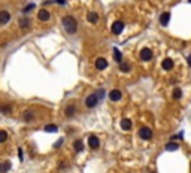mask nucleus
I'll list each match as a JSON object with an SVG mask.
<instances>
[{
  "mask_svg": "<svg viewBox=\"0 0 191 173\" xmlns=\"http://www.w3.org/2000/svg\"><path fill=\"white\" fill-rule=\"evenodd\" d=\"M61 23H63L64 30H66L69 34H75V33H76V30H78V21H76L72 15H66V17H63Z\"/></svg>",
  "mask_w": 191,
  "mask_h": 173,
  "instance_id": "f257e3e1",
  "label": "nucleus"
},
{
  "mask_svg": "<svg viewBox=\"0 0 191 173\" xmlns=\"http://www.w3.org/2000/svg\"><path fill=\"white\" fill-rule=\"evenodd\" d=\"M99 96L95 94V93H93V94H90V96H87V99H85V106L87 108H95L97 106V103H99Z\"/></svg>",
  "mask_w": 191,
  "mask_h": 173,
  "instance_id": "f03ea898",
  "label": "nucleus"
},
{
  "mask_svg": "<svg viewBox=\"0 0 191 173\" xmlns=\"http://www.w3.org/2000/svg\"><path fill=\"white\" fill-rule=\"evenodd\" d=\"M139 137L143 140H151L152 139V130L149 127H140L139 128Z\"/></svg>",
  "mask_w": 191,
  "mask_h": 173,
  "instance_id": "7ed1b4c3",
  "label": "nucleus"
},
{
  "mask_svg": "<svg viewBox=\"0 0 191 173\" xmlns=\"http://www.w3.org/2000/svg\"><path fill=\"white\" fill-rule=\"evenodd\" d=\"M88 146H90L91 149H97V148L100 146V140H99V137L95 136V134H91V136L88 137Z\"/></svg>",
  "mask_w": 191,
  "mask_h": 173,
  "instance_id": "20e7f679",
  "label": "nucleus"
},
{
  "mask_svg": "<svg viewBox=\"0 0 191 173\" xmlns=\"http://www.w3.org/2000/svg\"><path fill=\"white\" fill-rule=\"evenodd\" d=\"M140 60L142 61H149L151 58H152V49H149V48H143L142 51H140Z\"/></svg>",
  "mask_w": 191,
  "mask_h": 173,
  "instance_id": "39448f33",
  "label": "nucleus"
},
{
  "mask_svg": "<svg viewBox=\"0 0 191 173\" xmlns=\"http://www.w3.org/2000/svg\"><path fill=\"white\" fill-rule=\"evenodd\" d=\"M123 30H124V23L123 21H115L112 24V33L114 34H121Z\"/></svg>",
  "mask_w": 191,
  "mask_h": 173,
  "instance_id": "423d86ee",
  "label": "nucleus"
},
{
  "mask_svg": "<svg viewBox=\"0 0 191 173\" xmlns=\"http://www.w3.org/2000/svg\"><path fill=\"white\" fill-rule=\"evenodd\" d=\"M11 21V14L8 11H0V24L5 26Z\"/></svg>",
  "mask_w": 191,
  "mask_h": 173,
  "instance_id": "0eeeda50",
  "label": "nucleus"
},
{
  "mask_svg": "<svg viewBox=\"0 0 191 173\" xmlns=\"http://www.w3.org/2000/svg\"><path fill=\"white\" fill-rule=\"evenodd\" d=\"M106 67H108V61L103 57H99L97 60H95V69L97 70H105Z\"/></svg>",
  "mask_w": 191,
  "mask_h": 173,
  "instance_id": "6e6552de",
  "label": "nucleus"
},
{
  "mask_svg": "<svg viewBox=\"0 0 191 173\" xmlns=\"http://www.w3.org/2000/svg\"><path fill=\"white\" fill-rule=\"evenodd\" d=\"M75 114H76V106H75L73 103L67 105V106H66V109H64V115H66L67 118H72Z\"/></svg>",
  "mask_w": 191,
  "mask_h": 173,
  "instance_id": "1a4fd4ad",
  "label": "nucleus"
},
{
  "mask_svg": "<svg viewBox=\"0 0 191 173\" xmlns=\"http://www.w3.org/2000/svg\"><path fill=\"white\" fill-rule=\"evenodd\" d=\"M121 97H123V93H121L120 90H112V91L109 93V99H111L112 102H118V100H121Z\"/></svg>",
  "mask_w": 191,
  "mask_h": 173,
  "instance_id": "9d476101",
  "label": "nucleus"
},
{
  "mask_svg": "<svg viewBox=\"0 0 191 173\" xmlns=\"http://www.w3.org/2000/svg\"><path fill=\"white\" fill-rule=\"evenodd\" d=\"M23 119H24L26 122H32V121L35 119V112L30 111V109H26L24 114H23Z\"/></svg>",
  "mask_w": 191,
  "mask_h": 173,
  "instance_id": "9b49d317",
  "label": "nucleus"
},
{
  "mask_svg": "<svg viewBox=\"0 0 191 173\" xmlns=\"http://www.w3.org/2000/svg\"><path fill=\"white\" fill-rule=\"evenodd\" d=\"M37 18H39V21H48L51 18V14L46 9H40L39 14H37Z\"/></svg>",
  "mask_w": 191,
  "mask_h": 173,
  "instance_id": "f8f14e48",
  "label": "nucleus"
},
{
  "mask_svg": "<svg viewBox=\"0 0 191 173\" xmlns=\"http://www.w3.org/2000/svg\"><path fill=\"white\" fill-rule=\"evenodd\" d=\"M161 66H163V69H164V70H172V69H173V66H175V63H173V60H172V58H164V60H163V63H161Z\"/></svg>",
  "mask_w": 191,
  "mask_h": 173,
  "instance_id": "ddd939ff",
  "label": "nucleus"
},
{
  "mask_svg": "<svg viewBox=\"0 0 191 173\" xmlns=\"http://www.w3.org/2000/svg\"><path fill=\"white\" fill-rule=\"evenodd\" d=\"M169 20H170V14H169V12H164V14L160 17V24L166 27V26L169 24Z\"/></svg>",
  "mask_w": 191,
  "mask_h": 173,
  "instance_id": "4468645a",
  "label": "nucleus"
},
{
  "mask_svg": "<svg viewBox=\"0 0 191 173\" xmlns=\"http://www.w3.org/2000/svg\"><path fill=\"white\" fill-rule=\"evenodd\" d=\"M131 121L130 119H127V118H124L123 121H121V128L123 130H126V131H129V130H131Z\"/></svg>",
  "mask_w": 191,
  "mask_h": 173,
  "instance_id": "2eb2a0df",
  "label": "nucleus"
},
{
  "mask_svg": "<svg viewBox=\"0 0 191 173\" xmlns=\"http://www.w3.org/2000/svg\"><path fill=\"white\" fill-rule=\"evenodd\" d=\"M0 112H2L3 115H11L12 114V108L9 105H2L0 106Z\"/></svg>",
  "mask_w": 191,
  "mask_h": 173,
  "instance_id": "dca6fc26",
  "label": "nucleus"
},
{
  "mask_svg": "<svg viewBox=\"0 0 191 173\" xmlns=\"http://www.w3.org/2000/svg\"><path fill=\"white\" fill-rule=\"evenodd\" d=\"M172 97H173L175 100H179V99L182 97V91H181V88L175 86V88H173V91H172Z\"/></svg>",
  "mask_w": 191,
  "mask_h": 173,
  "instance_id": "f3484780",
  "label": "nucleus"
},
{
  "mask_svg": "<svg viewBox=\"0 0 191 173\" xmlns=\"http://www.w3.org/2000/svg\"><path fill=\"white\" fill-rule=\"evenodd\" d=\"M87 18H88V21H90V23H93V24H95V23L99 21V15L95 14V12H90V14L87 15Z\"/></svg>",
  "mask_w": 191,
  "mask_h": 173,
  "instance_id": "a211bd4d",
  "label": "nucleus"
},
{
  "mask_svg": "<svg viewBox=\"0 0 191 173\" xmlns=\"http://www.w3.org/2000/svg\"><path fill=\"white\" fill-rule=\"evenodd\" d=\"M114 60H115L117 63H121V61H123V54H121V51H120L118 48L114 49Z\"/></svg>",
  "mask_w": 191,
  "mask_h": 173,
  "instance_id": "6ab92c4d",
  "label": "nucleus"
},
{
  "mask_svg": "<svg viewBox=\"0 0 191 173\" xmlns=\"http://www.w3.org/2000/svg\"><path fill=\"white\" fill-rule=\"evenodd\" d=\"M9 169H11V161H3L2 164H0V172L2 173L9 172Z\"/></svg>",
  "mask_w": 191,
  "mask_h": 173,
  "instance_id": "aec40b11",
  "label": "nucleus"
},
{
  "mask_svg": "<svg viewBox=\"0 0 191 173\" xmlns=\"http://www.w3.org/2000/svg\"><path fill=\"white\" fill-rule=\"evenodd\" d=\"M73 149H75L76 152H81V151L84 149V143H82L81 140H75V142H73Z\"/></svg>",
  "mask_w": 191,
  "mask_h": 173,
  "instance_id": "412c9836",
  "label": "nucleus"
},
{
  "mask_svg": "<svg viewBox=\"0 0 191 173\" xmlns=\"http://www.w3.org/2000/svg\"><path fill=\"white\" fill-rule=\"evenodd\" d=\"M20 26H21V29L30 27V20H29V18H21V20H20Z\"/></svg>",
  "mask_w": 191,
  "mask_h": 173,
  "instance_id": "4be33fe9",
  "label": "nucleus"
},
{
  "mask_svg": "<svg viewBox=\"0 0 191 173\" xmlns=\"http://www.w3.org/2000/svg\"><path fill=\"white\" fill-rule=\"evenodd\" d=\"M130 69H131V66H130L129 63H124V61L120 63V70H121V72H129Z\"/></svg>",
  "mask_w": 191,
  "mask_h": 173,
  "instance_id": "5701e85b",
  "label": "nucleus"
},
{
  "mask_svg": "<svg viewBox=\"0 0 191 173\" xmlns=\"http://www.w3.org/2000/svg\"><path fill=\"white\" fill-rule=\"evenodd\" d=\"M178 148H179V145L175 143V142H169V143L166 145V149H167V151H176Z\"/></svg>",
  "mask_w": 191,
  "mask_h": 173,
  "instance_id": "b1692460",
  "label": "nucleus"
},
{
  "mask_svg": "<svg viewBox=\"0 0 191 173\" xmlns=\"http://www.w3.org/2000/svg\"><path fill=\"white\" fill-rule=\"evenodd\" d=\"M57 130H58V127L54 125V124H48V125L45 127V131H48V133H54V131H57Z\"/></svg>",
  "mask_w": 191,
  "mask_h": 173,
  "instance_id": "393cba45",
  "label": "nucleus"
},
{
  "mask_svg": "<svg viewBox=\"0 0 191 173\" xmlns=\"http://www.w3.org/2000/svg\"><path fill=\"white\" fill-rule=\"evenodd\" d=\"M8 140V133L3 131V130H0V143H3Z\"/></svg>",
  "mask_w": 191,
  "mask_h": 173,
  "instance_id": "a878e982",
  "label": "nucleus"
},
{
  "mask_svg": "<svg viewBox=\"0 0 191 173\" xmlns=\"http://www.w3.org/2000/svg\"><path fill=\"white\" fill-rule=\"evenodd\" d=\"M35 8V3H32V5H27L26 8H24V12H29V11H32Z\"/></svg>",
  "mask_w": 191,
  "mask_h": 173,
  "instance_id": "bb28decb",
  "label": "nucleus"
},
{
  "mask_svg": "<svg viewBox=\"0 0 191 173\" xmlns=\"http://www.w3.org/2000/svg\"><path fill=\"white\" fill-rule=\"evenodd\" d=\"M61 143H63V139H60V140L55 143V148H60V145H61Z\"/></svg>",
  "mask_w": 191,
  "mask_h": 173,
  "instance_id": "cd10ccee",
  "label": "nucleus"
},
{
  "mask_svg": "<svg viewBox=\"0 0 191 173\" xmlns=\"http://www.w3.org/2000/svg\"><path fill=\"white\" fill-rule=\"evenodd\" d=\"M55 2H57L58 5H64V3H66V0H55Z\"/></svg>",
  "mask_w": 191,
  "mask_h": 173,
  "instance_id": "c85d7f7f",
  "label": "nucleus"
},
{
  "mask_svg": "<svg viewBox=\"0 0 191 173\" xmlns=\"http://www.w3.org/2000/svg\"><path fill=\"white\" fill-rule=\"evenodd\" d=\"M151 173H157V172H155V170H154V172H151Z\"/></svg>",
  "mask_w": 191,
  "mask_h": 173,
  "instance_id": "c756f323",
  "label": "nucleus"
},
{
  "mask_svg": "<svg viewBox=\"0 0 191 173\" xmlns=\"http://www.w3.org/2000/svg\"><path fill=\"white\" fill-rule=\"evenodd\" d=\"M188 3H191V0H188Z\"/></svg>",
  "mask_w": 191,
  "mask_h": 173,
  "instance_id": "7c9ffc66",
  "label": "nucleus"
}]
</instances>
